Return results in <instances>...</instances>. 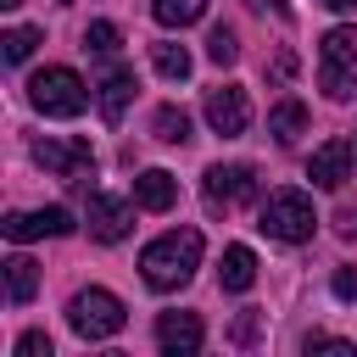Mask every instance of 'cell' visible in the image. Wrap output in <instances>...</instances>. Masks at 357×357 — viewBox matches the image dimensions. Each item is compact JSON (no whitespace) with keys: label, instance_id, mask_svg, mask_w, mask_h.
<instances>
[{"label":"cell","instance_id":"cb8c5ba5","mask_svg":"<svg viewBox=\"0 0 357 357\" xmlns=\"http://www.w3.org/2000/svg\"><path fill=\"white\" fill-rule=\"evenodd\" d=\"M257 335H262V312H240V318H234V329H229V340H234V346H257Z\"/></svg>","mask_w":357,"mask_h":357},{"label":"cell","instance_id":"9c48e42d","mask_svg":"<svg viewBox=\"0 0 357 357\" xmlns=\"http://www.w3.org/2000/svg\"><path fill=\"white\" fill-rule=\"evenodd\" d=\"M206 123H212V134L240 139V134L251 128V100H245V89H234V84L206 89Z\"/></svg>","mask_w":357,"mask_h":357},{"label":"cell","instance_id":"ba28073f","mask_svg":"<svg viewBox=\"0 0 357 357\" xmlns=\"http://www.w3.org/2000/svg\"><path fill=\"white\" fill-rule=\"evenodd\" d=\"M257 195V167L251 162H218V167H206V201L212 206H240V201H251Z\"/></svg>","mask_w":357,"mask_h":357},{"label":"cell","instance_id":"7c38bea8","mask_svg":"<svg viewBox=\"0 0 357 357\" xmlns=\"http://www.w3.org/2000/svg\"><path fill=\"white\" fill-rule=\"evenodd\" d=\"M201 340H206V329H201L195 312H162V318H156V346H162L167 357H195Z\"/></svg>","mask_w":357,"mask_h":357},{"label":"cell","instance_id":"d4e9b609","mask_svg":"<svg viewBox=\"0 0 357 357\" xmlns=\"http://www.w3.org/2000/svg\"><path fill=\"white\" fill-rule=\"evenodd\" d=\"M17 357H50V335H45V329L17 335Z\"/></svg>","mask_w":357,"mask_h":357},{"label":"cell","instance_id":"6da1fadb","mask_svg":"<svg viewBox=\"0 0 357 357\" xmlns=\"http://www.w3.org/2000/svg\"><path fill=\"white\" fill-rule=\"evenodd\" d=\"M201 268V229H167L139 251V273L151 290H178Z\"/></svg>","mask_w":357,"mask_h":357},{"label":"cell","instance_id":"3957f363","mask_svg":"<svg viewBox=\"0 0 357 357\" xmlns=\"http://www.w3.org/2000/svg\"><path fill=\"white\" fill-rule=\"evenodd\" d=\"M312 201L301 195V190H273L268 201H262V212H257V229L268 234V240H284V245H301V240H312Z\"/></svg>","mask_w":357,"mask_h":357},{"label":"cell","instance_id":"ffe728a7","mask_svg":"<svg viewBox=\"0 0 357 357\" xmlns=\"http://www.w3.org/2000/svg\"><path fill=\"white\" fill-rule=\"evenodd\" d=\"M151 67L162 73V78H190V50L184 45H173V39H162V45H151Z\"/></svg>","mask_w":357,"mask_h":357},{"label":"cell","instance_id":"1f68e13d","mask_svg":"<svg viewBox=\"0 0 357 357\" xmlns=\"http://www.w3.org/2000/svg\"><path fill=\"white\" fill-rule=\"evenodd\" d=\"M346 229H357V218H346Z\"/></svg>","mask_w":357,"mask_h":357},{"label":"cell","instance_id":"d6986e66","mask_svg":"<svg viewBox=\"0 0 357 357\" xmlns=\"http://www.w3.org/2000/svg\"><path fill=\"white\" fill-rule=\"evenodd\" d=\"M201 11H206V0H151V17L162 28H190V22H201Z\"/></svg>","mask_w":357,"mask_h":357},{"label":"cell","instance_id":"9a60e30c","mask_svg":"<svg viewBox=\"0 0 357 357\" xmlns=\"http://www.w3.org/2000/svg\"><path fill=\"white\" fill-rule=\"evenodd\" d=\"M218 284H223V290H234V296L257 284V257H251V245H229V251H223V268H218Z\"/></svg>","mask_w":357,"mask_h":357},{"label":"cell","instance_id":"277c9868","mask_svg":"<svg viewBox=\"0 0 357 357\" xmlns=\"http://www.w3.org/2000/svg\"><path fill=\"white\" fill-rule=\"evenodd\" d=\"M28 100H33L45 117H78L84 100H89V89H84V78H78L73 67H45V73L28 78Z\"/></svg>","mask_w":357,"mask_h":357},{"label":"cell","instance_id":"7a4b0ae2","mask_svg":"<svg viewBox=\"0 0 357 357\" xmlns=\"http://www.w3.org/2000/svg\"><path fill=\"white\" fill-rule=\"evenodd\" d=\"M318 84L329 100L357 95V28H329L318 45Z\"/></svg>","mask_w":357,"mask_h":357},{"label":"cell","instance_id":"8992f818","mask_svg":"<svg viewBox=\"0 0 357 357\" xmlns=\"http://www.w3.org/2000/svg\"><path fill=\"white\" fill-rule=\"evenodd\" d=\"M33 162H39L50 178H61V184H84V178L95 173L89 139H39V145H33Z\"/></svg>","mask_w":357,"mask_h":357},{"label":"cell","instance_id":"5b68a950","mask_svg":"<svg viewBox=\"0 0 357 357\" xmlns=\"http://www.w3.org/2000/svg\"><path fill=\"white\" fill-rule=\"evenodd\" d=\"M67 324L84 335V340H112L123 324H128V312H123V301L112 296V290H78L73 301H67Z\"/></svg>","mask_w":357,"mask_h":357},{"label":"cell","instance_id":"5bb4252c","mask_svg":"<svg viewBox=\"0 0 357 357\" xmlns=\"http://www.w3.org/2000/svg\"><path fill=\"white\" fill-rule=\"evenodd\" d=\"M134 201H139L145 212H167V206L178 201V178H173L167 167H145V173L134 178Z\"/></svg>","mask_w":357,"mask_h":357},{"label":"cell","instance_id":"f546056e","mask_svg":"<svg viewBox=\"0 0 357 357\" xmlns=\"http://www.w3.org/2000/svg\"><path fill=\"white\" fill-rule=\"evenodd\" d=\"M318 6H329V11H351L357 0H318Z\"/></svg>","mask_w":357,"mask_h":357},{"label":"cell","instance_id":"52a82bcc","mask_svg":"<svg viewBox=\"0 0 357 357\" xmlns=\"http://www.w3.org/2000/svg\"><path fill=\"white\" fill-rule=\"evenodd\" d=\"M134 206L139 201H123V195H89V206H84V223H89V234L100 240V245H117L128 229H134Z\"/></svg>","mask_w":357,"mask_h":357},{"label":"cell","instance_id":"8fae6325","mask_svg":"<svg viewBox=\"0 0 357 357\" xmlns=\"http://www.w3.org/2000/svg\"><path fill=\"white\" fill-rule=\"evenodd\" d=\"M134 67H123V61H106V73L95 78V106H100V117L106 123H123V112H128V100H134Z\"/></svg>","mask_w":357,"mask_h":357},{"label":"cell","instance_id":"f1b7e54d","mask_svg":"<svg viewBox=\"0 0 357 357\" xmlns=\"http://www.w3.org/2000/svg\"><path fill=\"white\" fill-rule=\"evenodd\" d=\"M251 6H257V11H273L279 22H290V6H284V0H251Z\"/></svg>","mask_w":357,"mask_h":357},{"label":"cell","instance_id":"2e32d148","mask_svg":"<svg viewBox=\"0 0 357 357\" xmlns=\"http://www.w3.org/2000/svg\"><path fill=\"white\" fill-rule=\"evenodd\" d=\"M301 128H307V106H301L296 95H284V100H279V106L268 112V134H273L279 145H290V139H296Z\"/></svg>","mask_w":357,"mask_h":357},{"label":"cell","instance_id":"83f0119b","mask_svg":"<svg viewBox=\"0 0 357 357\" xmlns=\"http://www.w3.org/2000/svg\"><path fill=\"white\" fill-rule=\"evenodd\" d=\"M290 73H296V56H290V50H279V56H273V84H284Z\"/></svg>","mask_w":357,"mask_h":357},{"label":"cell","instance_id":"7402d4cb","mask_svg":"<svg viewBox=\"0 0 357 357\" xmlns=\"http://www.w3.org/2000/svg\"><path fill=\"white\" fill-rule=\"evenodd\" d=\"M33 45H39V28H11V33L0 39V56L17 67V61H28V56H33Z\"/></svg>","mask_w":357,"mask_h":357},{"label":"cell","instance_id":"e0dca14e","mask_svg":"<svg viewBox=\"0 0 357 357\" xmlns=\"http://www.w3.org/2000/svg\"><path fill=\"white\" fill-rule=\"evenodd\" d=\"M33 290H39V262L33 257H6V296L22 307V301H33Z\"/></svg>","mask_w":357,"mask_h":357},{"label":"cell","instance_id":"30bf717a","mask_svg":"<svg viewBox=\"0 0 357 357\" xmlns=\"http://www.w3.org/2000/svg\"><path fill=\"white\" fill-rule=\"evenodd\" d=\"M0 229H6V240H17V245H22V240H45V234L56 240V234H73V212H67V206H39V212H6V223H0Z\"/></svg>","mask_w":357,"mask_h":357},{"label":"cell","instance_id":"ac0fdd59","mask_svg":"<svg viewBox=\"0 0 357 357\" xmlns=\"http://www.w3.org/2000/svg\"><path fill=\"white\" fill-rule=\"evenodd\" d=\"M151 134H156L162 145H190V112H184V106H156Z\"/></svg>","mask_w":357,"mask_h":357},{"label":"cell","instance_id":"44dd1931","mask_svg":"<svg viewBox=\"0 0 357 357\" xmlns=\"http://www.w3.org/2000/svg\"><path fill=\"white\" fill-rule=\"evenodd\" d=\"M117 45H123L117 22H89V28H84V50H95V56H117Z\"/></svg>","mask_w":357,"mask_h":357},{"label":"cell","instance_id":"4fadbf2b","mask_svg":"<svg viewBox=\"0 0 357 357\" xmlns=\"http://www.w3.org/2000/svg\"><path fill=\"white\" fill-rule=\"evenodd\" d=\"M307 178H312L318 190H340V184L351 178V145H346V139L318 145V151H312V162H307Z\"/></svg>","mask_w":357,"mask_h":357},{"label":"cell","instance_id":"484cf974","mask_svg":"<svg viewBox=\"0 0 357 357\" xmlns=\"http://www.w3.org/2000/svg\"><path fill=\"white\" fill-rule=\"evenodd\" d=\"M301 346H307V351H346V357L357 351V346H351V340H340V335H307Z\"/></svg>","mask_w":357,"mask_h":357},{"label":"cell","instance_id":"4316f807","mask_svg":"<svg viewBox=\"0 0 357 357\" xmlns=\"http://www.w3.org/2000/svg\"><path fill=\"white\" fill-rule=\"evenodd\" d=\"M335 296L340 301H357V268H335Z\"/></svg>","mask_w":357,"mask_h":357},{"label":"cell","instance_id":"4dcf8cb0","mask_svg":"<svg viewBox=\"0 0 357 357\" xmlns=\"http://www.w3.org/2000/svg\"><path fill=\"white\" fill-rule=\"evenodd\" d=\"M0 6H6V11H17V6H22V0H0Z\"/></svg>","mask_w":357,"mask_h":357},{"label":"cell","instance_id":"603a6c76","mask_svg":"<svg viewBox=\"0 0 357 357\" xmlns=\"http://www.w3.org/2000/svg\"><path fill=\"white\" fill-rule=\"evenodd\" d=\"M206 56H212L218 67H234V61H240V39H234V28H212V33H206Z\"/></svg>","mask_w":357,"mask_h":357}]
</instances>
